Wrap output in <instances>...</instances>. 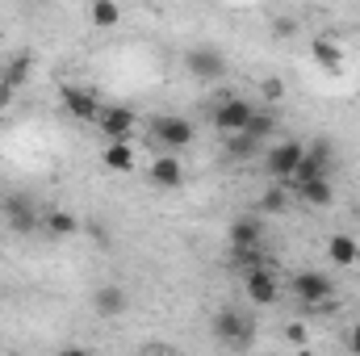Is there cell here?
<instances>
[{"label":"cell","instance_id":"6da1fadb","mask_svg":"<svg viewBox=\"0 0 360 356\" xmlns=\"http://www.w3.org/2000/svg\"><path fill=\"white\" fill-rule=\"evenodd\" d=\"M252 113H256L252 101H243V96H226V101L214 105V130H222V134H239V130H248Z\"/></svg>","mask_w":360,"mask_h":356},{"label":"cell","instance_id":"7a4b0ae2","mask_svg":"<svg viewBox=\"0 0 360 356\" xmlns=\"http://www.w3.org/2000/svg\"><path fill=\"white\" fill-rule=\"evenodd\" d=\"M327 172H331V143H327V139H319V143H310V147L302 151V160H297V168H293L289 184H297V180H314V177H327Z\"/></svg>","mask_w":360,"mask_h":356},{"label":"cell","instance_id":"3957f363","mask_svg":"<svg viewBox=\"0 0 360 356\" xmlns=\"http://www.w3.org/2000/svg\"><path fill=\"white\" fill-rule=\"evenodd\" d=\"M151 134H155L168 151H184V147L193 143V122L164 113V117H155V122H151Z\"/></svg>","mask_w":360,"mask_h":356},{"label":"cell","instance_id":"277c9868","mask_svg":"<svg viewBox=\"0 0 360 356\" xmlns=\"http://www.w3.org/2000/svg\"><path fill=\"white\" fill-rule=\"evenodd\" d=\"M289 289H293V293H297L306 306H314V302H327V298L335 293L331 276H327V272H310V268H306V272H297V276L289 281Z\"/></svg>","mask_w":360,"mask_h":356},{"label":"cell","instance_id":"5b68a950","mask_svg":"<svg viewBox=\"0 0 360 356\" xmlns=\"http://www.w3.org/2000/svg\"><path fill=\"white\" fill-rule=\"evenodd\" d=\"M214 336L222 340V344H235V348H243V344H252V323L239 314V310H222V314H214Z\"/></svg>","mask_w":360,"mask_h":356},{"label":"cell","instance_id":"8992f818","mask_svg":"<svg viewBox=\"0 0 360 356\" xmlns=\"http://www.w3.org/2000/svg\"><path fill=\"white\" fill-rule=\"evenodd\" d=\"M302 143H293V139H285V143H276L269 151V160H264V168H269L272 180H285L289 184V177H293V168H297V160H302Z\"/></svg>","mask_w":360,"mask_h":356},{"label":"cell","instance_id":"52a82bcc","mask_svg":"<svg viewBox=\"0 0 360 356\" xmlns=\"http://www.w3.org/2000/svg\"><path fill=\"white\" fill-rule=\"evenodd\" d=\"M243 285H248V298H252L256 306H272V302L281 298V285H276V276H272L264 265H252V268H248Z\"/></svg>","mask_w":360,"mask_h":356},{"label":"cell","instance_id":"ba28073f","mask_svg":"<svg viewBox=\"0 0 360 356\" xmlns=\"http://www.w3.org/2000/svg\"><path fill=\"white\" fill-rule=\"evenodd\" d=\"M184 68H188L197 80H222V76H226V59H222L218 51H210V46L188 51V55H184Z\"/></svg>","mask_w":360,"mask_h":356},{"label":"cell","instance_id":"9c48e42d","mask_svg":"<svg viewBox=\"0 0 360 356\" xmlns=\"http://www.w3.org/2000/svg\"><path fill=\"white\" fill-rule=\"evenodd\" d=\"M59 96H63V109H68L76 122H96V117H101V101H96L89 89L63 84V89H59Z\"/></svg>","mask_w":360,"mask_h":356},{"label":"cell","instance_id":"30bf717a","mask_svg":"<svg viewBox=\"0 0 360 356\" xmlns=\"http://www.w3.org/2000/svg\"><path fill=\"white\" fill-rule=\"evenodd\" d=\"M134 122H139V113H134L130 105H109V109H101V117H96V126H101L105 139H126V134L134 130Z\"/></svg>","mask_w":360,"mask_h":356},{"label":"cell","instance_id":"8fae6325","mask_svg":"<svg viewBox=\"0 0 360 356\" xmlns=\"http://www.w3.org/2000/svg\"><path fill=\"white\" fill-rule=\"evenodd\" d=\"M147 177H151L155 189H180V184H184L180 155H176V151H172V155H155V160H151V168H147Z\"/></svg>","mask_w":360,"mask_h":356},{"label":"cell","instance_id":"7c38bea8","mask_svg":"<svg viewBox=\"0 0 360 356\" xmlns=\"http://www.w3.org/2000/svg\"><path fill=\"white\" fill-rule=\"evenodd\" d=\"M289 189H293V193H297V197H302L306 205H319V210L335 201V189H331V180H327V177H314V180H297V184H289Z\"/></svg>","mask_w":360,"mask_h":356},{"label":"cell","instance_id":"4fadbf2b","mask_svg":"<svg viewBox=\"0 0 360 356\" xmlns=\"http://www.w3.org/2000/svg\"><path fill=\"white\" fill-rule=\"evenodd\" d=\"M310 55H314V63H319L323 72H331V76L344 72V46H340V42H331V38H314V42H310Z\"/></svg>","mask_w":360,"mask_h":356},{"label":"cell","instance_id":"5bb4252c","mask_svg":"<svg viewBox=\"0 0 360 356\" xmlns=\"http://www.w3.org/2000/svg\"><path fill=\"white\" fill-rule=\"evenodd\" d=\"M4 218H8V227L13 231H34V227H42V214H34V205L25 201V197H8V205H4Z\"/></svg>","mask_w":360,"mask_h":356},{"label":"cell","instance_id":"9a60e30c","mask_svg":"<svg viewBox=\"0 0 360 356\" xmlns=\"http://www.w3.org/2000/svg\"><path fill=\"white\" fill-rule=\"evenodd\" d=\"M92 306H96L101 319H117V314L126 310V289H122V285H101V289L92 293Z\"/></svg>","mask_w":360,"mask_h":356},{"label":"cell","instance_id":"2e32d148","mask_svg":"<svg viewBox=\"0 0 360 356\" xmlns=\"http://www.w3.org/2000/svg\"><path fill=\"white\" fill-rule=\"evenodd\" d=\"M327 256H331V265H340V268H356L360 265V243L352 235H331V239H327Z\"/></svg>","mask_w":360,"mask_h":356},{"label":"cell","instance_id":"e0dca14e","mask_svg":"<svg viewBox=\"0 0 360 356\" xmlns=\"http://www.w3.org/2000/svg\"><path fill=\"white\" fill-rule=\"evenodd\" d=\"M101 160H105L109 172H134V147L126 139H109V147H105Z\"/></svg>","mask_w":360,"mask_h":356},{"label":"cell","instance_id":"ac0fdd59","mask_svg":"<svg viewBox=\"0 0 360 356\" xmlns=\"http://www.w3.org/2000/svg\"><path fill=\"white\" fill-rule=\"evenodd\" d=\"M42 227L51 231V235H59V239H72V235H80V218L72 214V210H46L42 214Z\"/></svg>","mask_w":360,"mask_h":356},{"label":"cell","instance_id":"d6986e66","mask_svg":"<svg viewBox=\"0 0 360 356\" xmlns=\"http://www.w3.org/2000/svg\"><path fill=\"white\" fill-rule=\"evenodd\" d=\"M264 239V227L256 218H235L231 222V248H260Z\"/></svg>","mask_w":360,"mask_h":356},{"label":"cell","instance_id":"ffe728a7","mask_svg":"<svg viewBox=\"0 0 360 356\" xmlns=\"http://www.w3.org/2000/svg\"><path fill=\"white\" fill-rule=\"evenodd\" d=\"M89 21L96 25V30H113V25L122 21L117 0H89Z\"/></svg>","mask_w":360,"mask_h":356},{"label":"cell","instance_id":"44dd1931","mask_svg":"<svg viewBox=\"0 0 360 356\" xmlns=\"http://www.w3.org/2000/svg\"><path fill=\"white\" fill-rule=\"evenodd\" d=\"M256 147H260V139H252L248 130H239V134H231V143H226V151H231L235 160H248V155H256Z\"/></svg>","mask_w":360,"mask_h":356},{"label":"cell","instance_id":"7402d4cb","mask_svg":"<svg viewBox=\"0 0 360 356\" xmlns=\"http://www.w3.org/2000/svg\"><path fill=\"white\" fill-rule=\"evenodd\" d=\"M285 205H289V189H285V180H276V184H272L269 193H264L260 210H264V214H281Z\"/></svg>","mask_w":360,"mask_h":356},{"label":"cell","instance_id":"603a6c76","mask_svg":"<svg viewBox=\"0 0 360 356\" xmlns=\"http://www.w3.org/2000/svg\"><path fill=\"white\" fill-rule=\"evenodd\" d=\"M272 130H276V117L272 113H252V122H248V134L252 139L264 143V139H272Z\"/></svg>","mask_w":360,"mask_h":356},{"label":"cell","instance_id":"cb8c5ba5","mask_svg":"<svg viewBox=\"0 0 360 356\" xmlns=\"http://www.w3.org/2000/svg\"><path fill=\"white\" fill-rule=\"evenodd\" d=\"M264 96H269V101H281V96H285V84H281V80H264Z\"/></svg>","mask_w":360,"mask_h":356},{"label":"cell","instance_id":"d4e9b609","mask_svg":"<svg viewBox=\"0 0 360 356\" xmlns=\"http://www.w3.org/2000/svg\"><path fill=\"white\" fill-rule=\"evenodd\" d=\"M348 348H352V352L360 356V323L352 327V331H348Z\"/></svg>","mask_w":360,"mask_h":356},{"label":"cell","instance_id":"484cf974","mask_svg":"<svg viewBox=\"0 0 360 356\" xmlns=\"http://www.w3.org/2000/svg\"><path fill=\"white\" fill-rule=\"evenodd\" d=\"M276 34H281V38H289V34H293V21H289V17H281V21H276Z\"/></svg>","mask_w":360,"mask_h":356}]
</instances>
